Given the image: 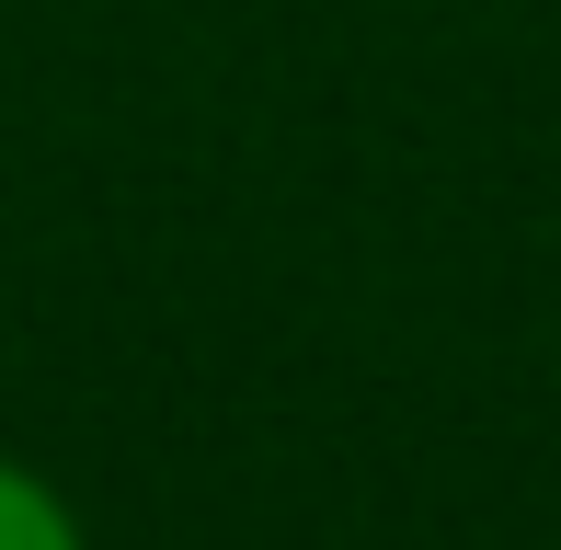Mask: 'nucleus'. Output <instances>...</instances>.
Here are the masks:
<instances>
[{
  "label": "nucleus",
  "instance_id": "nucleus-1",
  "mask_svg": "<svg viewBox=\"0 0 561 550\" xmlns=\"http://www.w3.org/2000/svg\"><path fill=\"white\" fill-rule=\"evenodd\" d=\"M0 550H92L69 482H46V470L12 459V447H0Z\"/></svg>",
  "mask_w": 561,
  "mask_h": 550
}]
</instances>
